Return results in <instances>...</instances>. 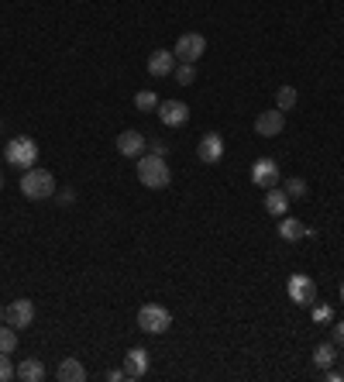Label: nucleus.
I'll use <instances>...</instances> for the list:
<instances>
[{
    "label": "nucleus",
    "mask_w": 344,
    "mask_h": 382,
    "mask_svg": "<svg viewBox=\"0 0 344 382\" xmlns=\"http://www.w3.org/2000/svg\"><path fill=\"white\" fill-rule=\"evenodd\" d=\"M334 344H344V320L334 324Z\"/></svg>",
    "instance_id": "obj_27"
},
{
    "label": "nucleus",
    "mask_w": 344,
    "mask_h": 382,
    "mask_svg": "<svg viewBox=\"0 0 344 382\" xmlns=\"http://www.w3.org/2000/svg\"><path fill=\"white\" fill-rule=\"evenodd\" d=\"M107 379H111V382H121V379H124V368H114V372H107Z\"/></svg>",
    "instance_id": "obj_30"
},
{
    "label": "nucleus",
    "mask_w": 344,
    "mask_h": 382,
    "mask_svg": "<svg viewBox=\"0 0 344 382\" xmlns=\"http://www.w3.org/2000/svg\"><path fill=\"white\" fill-rule=\"evenodd\" d=\"M56 375H59V382H87V368L80 358H62Z\"/></svg>",
    "instance_id": "obj_15"
},
{
    "label": "nucleus",
    "mask_w": 344,
    "mask_h": 382,
    "mask_svg": "<svg viewBox=\"0 0 344 382\" xmlns=\"http://www.w3.org/2000/svg\"><path fill=\"white\" fill-rule=\"evenodd\" d=\"M169 179H172V172H169L165 155H152V152H148L145 159H138V183H141V186H148V190H165Z\"/></svg>",
    "instance_id": "obj_1"
},
{
    "label": "nucleus",
    "mask_w": 344,
    "mask_h": 382,
    "mask_svg": "<svg viewBox=\"0 0 344 382\" xmlns=\"http://www.w3.org/2000/svg\"><path fill=\"white\" fill-rule=\"evenodd\" d=\"M341 303H344V282H341Z\"/></svg>",
    "instance_id": "obj_33"
},
{
    "label": "nucleus",
    "mask_w": 344,
    "mask_h": 382,
    "mask_svg": "<svg viewBox=\"0 0 344 382\" xmlns=\"http://www.w3.org/2000/svg\"><path fill=\"white\" fill-rule=\"evenodd\" d=\"M4 320H8V327H14V330L32 327V324H35V303H32V300H14V303H8Z\"/></svg>",
    "instance_id": "obj_7"
},
{
    "label": "nucleus",
    "mask_w": 344,
    "mask_h": 382,
    "mask_svg": "<svg viewBox=\"0 0 344 382\" xmlns=\"http://www.w3.org/2000/svg\"><path fill=\"white\" fill-rule=\"evenodd\" d=\"M18 379H25V382H42V379H45V365H42L38 358H25V361L18 365Z\"/></svg>",
    "instance_id": "obj_19"
},
{
    "label": "nucleus",
    "mask_w": 344,
    "mask_h": 382,
    "mask_svg": "<svg viewBox=\"0 0 344 382\" xmlns=\"http://www.w3.org/2000/svg\"><path fill=\"white\" fill-rule=\"evenodd\" d=\"M282 128H286V114L279 107L275 111H262L255 117V135L258 138H275V135H282Z\"/></svg>",
    "instance_id": "obj_9"
},
{
    "label": "nucleus",
    "mask_w": 344,
    "mask_h": 382,
    "mask_svg": "<svg viewBox=\"0 0 344 382\" xmlns=\"http://www.w3.org/2000/svg\"><path fill=\"white\" fill-rule=\"evenodd\" d=\"M148 152L152 155H165V142H148Z\"/></svg>",
    "instance_id": "obj_28"
},
{
    "label": "nucleus",
    "mask_w": 344,
    "mask_h": 382,
    "mask_svg": "<svg viewBox=\"0 0 344 382\" xmlns=\"http://www.w3.org/2000/svg\"><path fill=\"white\" fill-rule=\"evenodd\" d=\"M14 375H18V368L11 365L8 351H0V382H8V379H14Z\"/></svg>",
    "instance_id": "obj_25"
},
{
    "label": "nucleus",
    "mask_w": 344,
    "mask_h": 382,
    "mask_svg": "<svg viewBox=\"0 0 344 382\" xmlns=\"http://www.w3.org/2000/svg\"><path fill=\"white\" fill-rule=\"evenodd\" d=\"M296 100H299L296 87H289V83H286V87H279V93H275V107H279L282 114H286V111H293V107H296Z\"/></svg>",
    "instance_id": "obj_20"
},
{
    "label": "nucleus",
    "mask_w": 344,
    "mask_h": 382,
    "mask_svg": "<svg viewBox=\"0 0 344 382\" xmlns=\"http://www.w3.org/2000/svg\"><path fill=\"white\" fill-rule=\"evenodd\" d=\"M203 52H207V38H203V35H196V32H186V35H179V42H176V52H172V56H176L179 63H193V66H196Z\"/></svg>",
    "instance_id": "obj_6"
},
{
    "label": "nucleus",
    "mask_w": 344,
    "mask_h": 382,
    "mask_svg": "<svg viewBox=\"0 0 344 382\" xmlns=\"http://www.w3.org/2000/svg\"><path fill=\"white\" fill-rule=\"evenodd\" d=\"M148 351L145 348H131L128 355H124V379H131V382H138V379H145V372H148Z\"/></svg>",
    "instance_id": "obj_12"
},
{
    "label": "nucleus",
    "mask_w": 344,
    "mask_h": 382,
    "mask_svg": "<svg viewBox=\"0 0 344 382\" xmlns=\"http://www.w3.org/2000/svg\"><path fill=\"white\" fill-rule=\"evenodd\" d=\"M327 379H330V382H341V379H344V375H341V372H337V368H327Z\"/></svg>",
    "instance_id": "obj_31"
},
{
    "label": "nucleus",
    "mask_w": 344,
    "mask_h": 382,
    "mask_svg": "<svg viewBox=\"0 0 344 382\" xmlns=\"http://www.w3.org/2000/svg\"><path fill=\"white\" fill-rule=\"evenodd\" d=\"M145 148H148V138H145L141 131L128 128V131H121V135H117V152H121V155L135 159V155H141Z\"/></svg>",
    "instance_id": "obj_13"
},
{
    "label": "nucleus",
    "mask_w": 344,
    "mask_h": 382,
    "mask_svg": "<svg viewBox=\"0 0 344 382\" xmlns=\"http://www.w3.org/2000/svg\"><path fill=\"white\" fill-rule=\"evenodd\" d=\"M159 117L165 128H183L190 121V107L183 100H165V104H159Z\"/></svg>",
    "instance_id": "obj_11"
},
{
    "label": "nucleus",
    "mask_w": 344,
    "mask_h": 382,
    "mask_svg": "<svg viewBox=\"0 0 344 382\" xmlns=\"http://www.w3.org/2000/svg\"><path fill=\"white\" fill-rule=\"evenodd\" d=\"M282 190H286V196H289V200H303V196L310 193V186H306V179H299V176H293V179H286V186H282Z\"/></svg>",
    "instance_id": "obj_21"
},
{
    "label": "nucleus",
    "mask_w": 344,
    "mask_h": 382,
    "mask_svg": "<svg viewBox=\"0 0 344 382\" xmlns=\"http://www.w3.org/2000/svg\"><path fill=\"white\" fill-rule=\"evenodd\" d=\"M286 293H289V300H293L296 306H313V300H317V282H313L310 276L296 272V276H289Z\"/></svg>",
    "instance_id": "obj_5"
},
{
    "label": "nucleus",
    "mask_w": 344,
    "mask_h": 382,
    "mask_svg": "<svg viewBox=\"0 0 344 382\" xmlns=\"http://www.w3.org/2000/svg\"><path fill=\"white\" fill-rule=\"evenodd\" d=\"M275 231H279V238H282V241H299V238H306V227H303V221H296V217H286V214L279 217V227H275Z\"/></svg>",
    "instance_id": "obj_17"
},
{
    "label": "nucleus",
    "mask_w": 344,
    "mask_h": 382,
    "mask_svg": "<svg viewBox=\"0 0 344 382\" xmlns=\"http://www.w3.org/2000/svg\"><path fill=\"white\" fill-rule=\"evenodd\" d=\"M135 107H138V111H159V97H155L152 90H141V93L135 97Z\"/></svg>",
    "instance_id": "obj_23"
},
{
    "label": "nucleus",
    "mask_w": 344,
    "mask_h": 382,
    "mask_svg": "<svg viewBox=\"0 0 344 382\" xmlns=\"http://www.w3.org/2000/svg\"><path fill=\"white\" fill-rule=\"evenodd\" d=\"M56 196H59V203H73V200H76L73 190H62V193H56Z\"/></svg>",
    "instance_id": "obj_29"
},
{
    "label": "nucleus",
    "mask_w": 344,
    "mask_h": 382,
    "mask_svg": "<svg viewBox=\"0 0 344 382\" xmlns=\"http://www.w3.org/2000/svg\"><path fill=\"white\" fill-rule=\"evenodd\" d=\"M0 324H4V306H0Z\"/></svg>",
    "instance_id": "obj_32"
},
{
    "label": "nucleus",
    "mask_w": 344,
    "mask_h": 382,
    "mask_svg": "<svg viewBox=\"0 0 344 382\" xmlns=\"http://www.w3.org/2000/svg\"><path fill=\"white\" fill-rule=\"evenodd\" d=\"M172 76H176L179 87H190V83L196 80V66H193V63H179V66L172 69Z\"/></svg>",
    "instance_id": "obj_22"
},
{
    "label": "nucleus",
    "mask_w": 344,
    "mask_h": 382,
    "mask_svg": "<svg viewBox=\"0 0 344 382\" xmlns=\"http://www.w3.org/2000/svg\"><path fill=\"white\" fill-rule=\"evenodd\" d=\"M196 155H200V162L217 166V162L224 159V138H220L217 131H207V135L200 138V145H196Z\"/></svg>",
    "instance_id": "obj_10"
},
{
    "label": "nucleus",
    "mask_w": 344,
    "mask_h": 382,
    "mask_svg": "<svg viewBox=\"0 0 344 382\" xmlns=\"http://www.w3.org/2000/svg\"><path fill=\"white\" fill-rule=\"evenodd\" d=\"M0 190H4V176H0Z\"/></svg>",
    "instance_id": "obj_34"
},
{
    "label": "nucleus",
    "mask_w": 344,
    "mask_h": 382,
    "mask_svg": "<svg viewBox=\"0 0 344 382\" xmlns=\"http://www.w3.org/2000/svg\"><path fill=\"white\" fill-rule=\"evenodd\" d=\"M4 159H8L11 166H18V169H32V166L38 162V145H35V138H28V135L14 138V142L8 145Z\"/></svg>",
    "instance_id": "obj_4"
},
{
    "label": "nucleus",
    "mask_w": 344,
    "mask_h": 382,
    "mask_svg": "<svg viewBox=\"0 0 344 382\" xmlns=\"http://www.w3.org/2000/svg\"><path fill=\"white\" fill-rule=\"evenodd\" d=\"M330 317H334L330 306H313V320H317V324H330Z\"/></svg>",
    "instance_id": "obj_26"
},
{
    "label": "nucleus",
    "mask_w": 344,
    "mask_h": 382,
    "mask_svg": "<svg viewBox=\"0 0 344 382\" xmlns=\"http://www.w3.org/2000/svg\"><path fill=\"white\" fill-rule=\"evenodd\" d=\"M310 361H313V365H317L320 372H327V368H330V365L337 361V344H330V341H327V344H317V348H313V358H310Z\"/></svg>",
    "instance_id": "obj_18"
},
{
    "label": "nucleus",
    "mask_w": 344,
    "mask_h": 382,
    "mask_svg": "<svg viewBox=\"0 0 344 382\" xmlns=\"http://www.w3.org/2000/svg\"><path fill=\"white\" fill-rule=\"evenodd\" d=\"M14 348H18V334L8 330V327H0V351H8V355H11Z\"/></svg>",
    "instance_id": "obj_24"
},
{
    "label": "nucleus",
    "mask_w": 344,
    "mask_h": 382,
    "mask_svg": "<svg viewBox=\"0 0 344 382\" xmlns=\"http://www.w3.org/2000/svg\"><path fill=\"white\" fill-rule=\"evenodd\" d=\"M138 327H141L145 334H165V330L172 327V313H169L162 303H145V306L138 310Z\"/></svg>",
    "instance_id": "obj_3"
},
{
    "label": "nucleus",
    "mask_w": 344,
    "mask_h": 382,
    "mask_svg": "<svg viewBox=\"0 0 344 382\" xmlns=\"http://www.w3.org/2000/svg\"><path fill=\"white\" fill-rule=\"evenodd\" d=\"M265 210H268L272 217H282V214L289 210V196H286V190H279V186L265 190Z\"/></svg>",
    "instance_id": "obj_16"
},
{
    "label": "nucleus",
    "mask_w": 344,
    "mask_h": 382,
    "mask_svg": "<svg viewBox=\"0 0 344 382\" xmlns=\"http://www.w3.org/2000/svg\"><path fill=\"white\" fill-rule=\"evenodd\" d=\"M172 69H176V56L169 49H155L148 56V73L152 76H172Z\"/></svg>",
    "instance_id": "obj_14"
},
{
    "label": "nucleus",
    "mask_w": 344,
    "mask_h": 382,
    "mask_svg": "<svg viewBox=\"0 0 344 382\" xmlns=\"http://www.w3.org/2000/svg\"><path fill=\"white\" fill-rule=\"evenodd\" d=\"M251 183L255 186H262V190H272V186H279V162L275 159H255L251 162Z\"/></svg>",
    "instance_id": "obj_8"
},
{
    "label": "nucleus",
    "mask_w": 344,
    "mask_h": 382,
    "mask_svg": "<svg viewBox=\"0 0 344 382\" xmlns=\"http://www.w3.org/2000/svg\"><path fill=\"white\" fill-rule=\"evenodd\" d=\"M21 193L28 200H49V196H56V176L49 169H35L32 166L21 176Z\"/></svg>",
    "instance_id": "obj_2"
}]
</instances>
